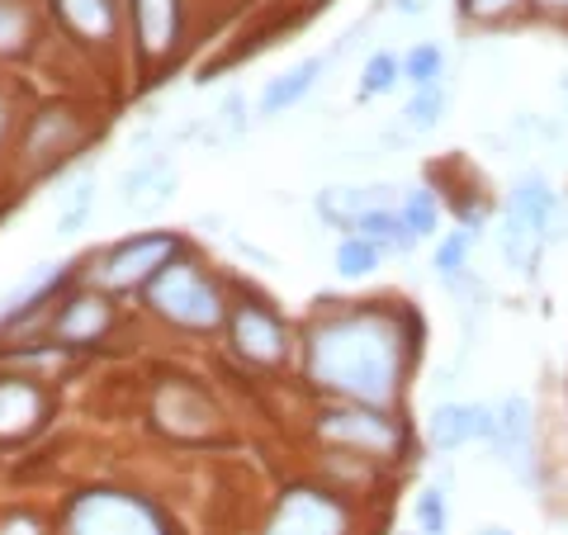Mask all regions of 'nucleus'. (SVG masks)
<instances>
[{
    "label": "nucleus",
    "mask_w": 568,
    "mask_h": 535,
    "mask_svg": "<svg viewBox=\"0 0 568 535\" xmlns=\"http://www.w3.org/2000/svg\"><path fill=\"white\" fill-rule=\"evenodd\" d=\"M403 77V58H394V52H375V58L365 62L361 71V100H375V95H388Z\"/></svg>",
    "instance_id": "obj_29"
},
{
    "label": "nucleus",
    "mask_w": 568,
    "mask_h": 535,
    "mask_svg": "<svg viewBox=\"0 0 568 535\" xmlns=\"http://www.w3.org/2000/svg\"><path fill=\"white\" fill-rule=\"evenodd\" d=\"M91 209H95V175H81V181H71V190L58 200V228L62 233L81 228L85 219H91Z\"/></svg>",
    "instance_id": "obj_28"
},
{
    "label": "nucleus",
    "mask_w": 568,
    "mask_h": 535,
    "mask_svg": "<svg viewBox=\"0 0 568 535\" xmlns=\"http://www.w3.org/2000/svg\"><path fill=\"white\" fill-rule=\"evenodd\" d=\"M497 436V407L488 403H436L432 417H426V441L436 451H459L469 441H488Z\"/></svg>",
    "instance_id": "obj_7"
},
{
    "label": "nucleus",
    "mask_w": 568,
    "mask_h": 535,
    "mask_svg": "<svg viewBox=\"0 0 568 535\" xmlns=\"http://www.w3.org/2000/svg\"><path fill=\"white\" fill-rule=\"evenodd\" d=\"M536 6H545V10H568V0H536Z\"/></svg>",
    "instance_id": "obj_35"
},
{
    "label": "nucleus",
    "mask_w": 568,
    "mask_h": 535,
    "mask_svg": "<svg viewBox=\"0 0 568 535\" xmlns=\"http://www.w3.org/2000/svg\"><path fill=\"white\" fill-rule=\"evenodd\" d=\"M43 417V394L29 380H0V436H24Z\"/></svg>",
    "instance_id": "obj_17"
},
{
    "label": "nucleus",
    "mask_w": 568,
    "mask_h": 535,
    "mask_svg": "<svg viewBox=\"0 0 568 535\" xmlns=\"http://www.w3.org/2000/svg\"><path fill=\"white\" fill-rule=\"evenodd\" d=\"M261 535H351V512L332 493L294 488L280 497V507Z\"/></svg>",
    "instance_id": "obj_5"
},
{
    "label": "nucleus",
    "mask_w": 568,
    "mask_h": 535,
    "mask_svg": "<svg viewBox=\"0 0 568 535\" xmlns=\"http://www.w3.org/2000/svg\"><path fill=\"white\" fill-rule=\"evenodd\" d=\"M545 246H549L545 228L526 223L521 213L503 209V223H497V252H503V261L511 265V271H517V275H536V271H540Z\"/></svg>",
    "instance_id": "obj_12"
},
{
    "label": "nucleus",
    "mask_w": 568,
    "mask_h": 535,
    "mask_svg": "<svg viewBox=\"0 0 568 535\" xmlns=\"http://www.w3.org/2000/svg\"><path fill=\"white\" fill-rule=\"evenodd\" d=\"M175 194L171 157H142L138 166L119 175V213H152Z\"/></svg>",
    "instance_id": "obj_9"
},
{
    "label": "nucleus",
    "mask_w": 568,
    "mask_h": 535,
    "mask_svg": "<svg viewBox=\"0 0 568 535\" xmlns=\"http://www.w3.org/2000/svg\"><path fill=\"white\" fill-rule=\"evenodd\" d=\"M398 535H403V531H398Z\"/></svg>",
    "instance_id": "obj_38"
},
{
    "label": "nucleus",
    "mask_w": 568,
    "mask_h": 535,
    "mask_svg": "<svg viewBox=\"0 0 568 535\" xmlns=\"http://www.w3.org/2000/svg\"><path fill=\"white\" fill-rule=\"evenodd\" d=\"M156 417H162L166 432H181V436H204L209 422H213V407L194 394V388H166L162 398H156Z\"/></svg>",
    "instance_id": "obj_15"
},
{
    "label": "nucleus",
    "mask_w": 568,
    "mask_h": 535,
    "mask_svg": "<svg viewBox=\"0 0 568 535\" xmlns=\"http://www.w3.org/2000/svg\"><path fill=\"white\" fill-rule=\"evenodd\" d=\"M110 327V303H104L100 294H81L71 299L67 309L58 313V323H52V332H58V342H95V336Z\"/></svg>",
    "instance_id": "obj_16"
},
{
    "label": "nucleus",
    "mask_w": 568,
    "mask_h": 535,
    "mask_svg": "<svg viewBox=\"0 0 568 535\" xmlns=\"http://www.w3.org/2000/svg\"><path fill=\"white\" fill-rule=\"evenodd\" d=\"M351 233H361L379 246V252H394V256H407L417 246V233L403 223V213L398 209H375V213H365L361 223L351 228Z\"/></svg>",
    "instance_id": "obj_19"
},
{
    "label": "nucleus",
    "mask_w": 568,
    "mask_h": 535,
    "mask_svg": "<svg viewBox=\"0 0 568 535\" xmlns=\"http://www.w3.org/2000/svg\"><path fill=\"white\" fill-rule=\"evenodd\" d=\"M77 142H81L77 119L62 114V110H48V114H39V123H33V133H29V157L33 162H48V157L71 152Z\"/></svg>",
    "instance_id": "obj_20"
},
{
    "label": "nucleus",
    "mask_w": 568,
    "mask_h": 535,
    "mask_svg": "<svg viewBox=\"0 0 568 535\" xmlns=\"http://www.w3.org/2000/svg\"><path fill=\"white\" fill-rule=\"evenodd\" d=\"M440 119H446V85H426V91H417L403 104V133L407 138L432 133Z\"/></svg>",
    "instance_id": "obj_24"
},
{
    "label": "nucleus",
    "mask_w": 568,
    "mask_h": 535,
    "mask_svg": "<svg viewBox=\"0 0 568 535\" xmlns=\"http://www.w3.org/2000/svg\"><path fill=\"white\" fill-rule=\"evenodd\" d=\"M171 261H175V238L171 233H142L133 242H123L119 252H110L100 280L110 284V290H129V284H142L156 271H166Z\"/></svg>",
    "instance_id": "obj_8"
},
{
    "label": "nucleus",
    "mask_w": 568,
    "mask_h": 535,
    "mask_svg": "<svg viewBox=\"0 0 568 535\" xmlns=\"http://www.w3.org/2000/svg\"><path fill=\"white\" fill-rule=\"evenodd\" d=\"M24 14L14 10V6H6V0H0V52L6 48H20V39H24Z\"/></svg>",
    "instance_id": "obj_32"
},
{
    "label": "nucleus",
    "mask_w": 568,
    "mask_h": 535,
    "mask_svg": "<svg viewBox=\"0 0 568 535\" xmlns=\"http://www.w3.org/2000/svg\"><path fill=\"white\" fill-rule=\"evenodd\" d=\"M521 0H459V10L469 14V20H503V14H511Z\"/></svg>",
    "instance_id": "obj_33"
},
{
    "label": "nucleus",
    "mask_w": 568,
    "mask_h": 535,
    "mask_svg": "<svg viewBox=\"0 0 568 535\" xmlns=\"http://www.w3.org/2000/svg\"><path fill=\"white\" fill-rule=\"evenodd\" d=\"M440 71H446V52H440V43H417V48L403 58V77L413 81V91L440 85Z\"/></svg>",
    "instance_id": "obj_27"
},
{
    "label": "nucleus",
    "mask_w": 568,
    "mask_h": 535,
    "mask_svg": "<svg viewBox=\"0 0 568 535\" xmlns=\"http://www.w3.org/2000/svg\"><path fill=\"white\" fill-rule=\"evenodd\" d=\"M564 95H568V71H564Z\"/></svg>",
    "instance_id": "obj_37"
},
{
    "label": "nucleus",
    "mask_w": 568,
    "mask_h": 535,
    "mask_svg": "<svg viewBox=\"0 0 568 535\" xmlns=\"http://www.w3.org/2000/svg\"><path fill=\"white\" fill-rule=\"evenodd\" d=\"M317 436L332 445H346V451L375 455V460L403 451V426L384 407H365V403H342V407L317 413Z\"/></svg>",
    "instance_id": "obj_3"
},
{
    "label": "nucleus",
    "mask_w": 568,
    "mask_h": 535,
    "mask_svg": "<svg viewBox=\"0 0 568 535\" xmlns=\"http://www.w3.org/2000/svg\"><path fill=\"white\" fill-rule=\"evenodd\" d=\"M474 535H517V531H507V526H478Z\"/></svg>",
    "instance_id": "obj_34"
},
{
    "label": "nucleus",
    "mask_w": 568,
    "mask_h": 535,
    "mask_svg": "<svg viewBox=\"0 0 568 535\" xmlns=\"http://www.w3.org/2000/svg\"><path fill=\"white\" fill-rule=\"evenodd\" d=\"M398 213H403V223L413 228L417 238H432L436 228H440V204H436L432 190H413V194H407V200L398 204Z\"/></svg>",
    "instance_id": "obj_31"
},
{
    "label": "nucleus",
    "mask_w": 568,
    "mask_h": 535,
    "mask_svg": "<svg viewBox=\"0 0 568 535\" xmlns=\"http://www.w3.org/2000/svg\"><path fill=\"white\" fill-rule=\"evenodd\" d=\"M388 200H394V185H327V190H317L313 209H317V219L323 223L351 233L365 213L388 209Z\"/></svg>",
    "instance_id": "obj_11"
},
{
    "label": "nucleus",
    "mask_w": 568,
    "mask_h": 535,
    "mask_svg": "<svg viewBox=\"0 0 568 535\" xmlns=\"http://www.w3.org/2000/svg\"><path fill=\"white\" fill-rule=\"evenodd\" d=\"M58 14L81 33V39H110L119 14H114V0H52Z\"/></svg>",
    "instance_id": "obj_21"
},
{
    "label": "nucleus",
    "mask_w": 568,
    "mask_h": 535,
    "mask_svg": "<svg viewBox=\"0 0 568 535\" xmlns=\"http://www.w3.org/2000/svg\"><path fill=\"white\" fill-rule=\"evenodd\" d=\"M379 261H384V252H379V246L369 242V238H361V233H346L342 246H336V275H346V280L375 275Z\"/></svg>",
    "instance_id": "obj_25"
},
{
    "label": "nucleus",
    "mask_w": 568,
    "mask_h": 535,
    "mask_svg": "<svg viewBox=\"0 0 568 535\" xmlns=\"http://www.w3.org/2000/svg\"><path fill=\"white\" fill-rule=\"evenodd\" d=\"M0 138H6V104H0Z\"/></svg>",
    "instance_id": "obj_36"
},
{
    "label": "nucleus",
    "mask_w": 568,
    "mask_h": 535,
    "mask_svg": "<svg viewBox=\"0 0 568 535\" xmlns=\"http://www.w3.org/2000/svg\"><path fill=\"white\" fill-rule=\"evenodd\" d=\"M507 209L511 213H521L526 223H536V228H545V238H549V228H555V219H559V194H555V185L545 181L540 171H526L517 185H511V194H507Z\"/></svg>",
    "instance_id": "obj_14"
},
{
    "label": "nucleus",
    "mask_w": 568,
    "mask_h": 535,
    "mask_svg": "<svg viewBox=\"0 0 568 535\" xmlns=\"http://www.w3.org/2000/svg\"><path fill=\"white\" fill-rule=\"evenodd\" d=\"M67 275V265L62 261H43V265H33V271L20 280V284H14V290L6 294V303H0V317H6V323H10V317H20V313H29L33 309V303H39L48 290H52V284H58Z\"/></svg>",
    "instance_id": "obj_22"
},
{
    "label": "nucleus",
    "mask_w": 568,
    "mask_h": 535,
    "mask_svg": "<svg viewBox=\"0 0 568 535\" xmlns=\"http://www.w3.org/2000/svg\"><path fill=\"white\" fill-rule=\"evenodd\" d=\"M133 24H138V43L142 52H166L181 33V14H175V0H133Z\"/></svg>",
    "instance_id": "obj_18"
},
{
    "label": "nucleus",
    "mask_w": 568,
    "mask_h": 535,
    "mask_svg": "<svg viewBox=\"0 0 568 535\" xmlns=\"http://www.w3.org/2000/svg\"><path fill=\"white\" fill-rule=\"evenodd\" d=\"M403 361H407L403 323L388 313H375V309L336 313L308 332L313 384L346 403L388 407L398 398Z\"/></svg>",
    "instance_id": "obj_1"
},
{
    "label": "nucleus",
    "mask_w": 568,
    "mask_h": 535,
    "mask_svg": "<svg viewBox=\"0 0 568 535\" xmlns=\"http://www.w3.org/2000/svg\"><path fill=\"white\" fill-rule=\"evenodd\" d=\"M497 460L521 478V484H536L540 460H536V407L526 394H507L497 403V436H493Z\"/></svg>",
    "instance_id": "obj_6"
},
{
    "label": "nucleus",
    "mask_w": 568,
    "mask_h": 535,
    "mask_svg": "<svg viewBox=\"0 0 568 535\" xmlns=\"http://www.w3.org/2000/svg\"><path fill=\"white\" fill-rule=\"evenodd\" d=\"M233 342L246 361L256 365H280L284 351H290V336H284V323L275 313H265L261 303H242L233 313Z\"/></svg>",
    "instance_id": "obj_10"
},
{
    "label": "nucleus",
    "mask_w": 568,
    "mask_h": 535,
    "mask_svg": "<svg viewBox=\"0 0 568 535\" xmlns=\"http://www.w3.org/2000/svg\"><path fill=\"white\" fill-rule=\"evenodd\" d=\"M242 133H246V100H242V95H227L219 110L209 114V123H204L200 138H204V148L219 152V148H233Z\"/></svg>",
    "instance_id": "obj_23"
},
{
    "label": "nucleus",
    "mask_w": 568,
    "mask_h": 535,
    "mask_svg": "<svg viewBox=\"0 0 568 535\" xmlns=\"http://www.w3.org/2000/svg\"><path fill=\"white\" fill-rule=\"evenodd\" d=\"M67 535H162V522L123 493H85L67 512Z\"/></svg>",
    "instance_id": "obj_4"
},
{
    "label": "nucleus",
    "mask_w": 568,
    "mask_h": 535,
    "mask_svg": "<svg viewBox=\"0 0 568 535\" xmlns=\"http://www.w3.org/2000/svg\"><path fill=\"white\" fill-rule=\"evenodd\" d=\"M148 303L166 323L190 327V332H213L223 323L219 290H213L200 265H190V261H171L166 271H156L148 280Z\"/></svg>",
    "instance_id": "obj_2"
},
{
    "label": "nucleus",
    "mask_w": 568,
    "mask_h": 535,
    "mask_svg": "<svg viewBox=\"0 0 568 535\" xmlns=\"http://www.w3.org/2000/svg\"><path fill=\"white\" fill-rule=\"evenodd\" d=\"M417 535H450V497L446 488H422L413 503Z\"/></svg>",
    "instance_id": "obj_26"
},
{
    "label": "nucleus",
    "mask_w": 568,
    "mask_h": 535,
    "mask_svg": "<svg viewBox=\"0 0 568 535\" xmlns=\"http://www.w3.org/2000/svg\"><path fill=\"white\" fill-rule=\"evenodd\" d=\"M327 67H332V58H308V62H298L294 71L275 77V81L261 91V114H265V119H275V114H284V110H294V104L317 85V77H323Z\"/></svg>",
    "instance_id": "obj_13"
},
{
    "label": "nucleus",
    "mask_w": 568,
    "mask_h": 535,
    "mask_svg": "<svg viewBox=\"0 0 568 535\" xmlns=\"http://www.w3.org/2000/svg\"><path fill=\"white\" fill-rule=\"evenodd\" d=\"M469 252H474V233H465V228H459V233H446L436 242V275H440V284L446 280H455L459 271H469Z\"/></svg>",
    "instance_id": "obj_30"
}]
</instances>
